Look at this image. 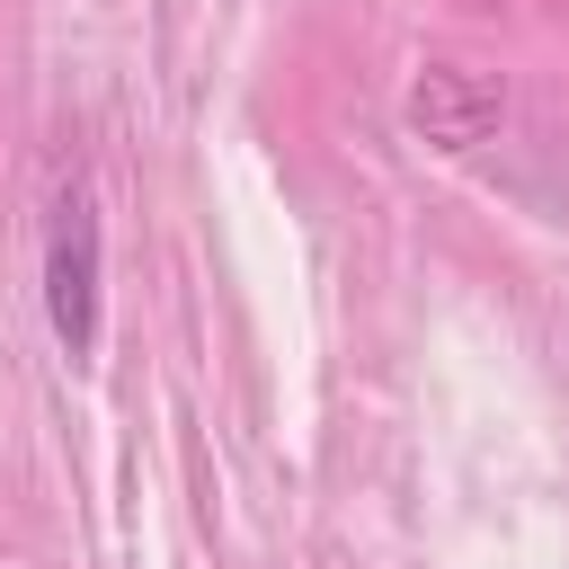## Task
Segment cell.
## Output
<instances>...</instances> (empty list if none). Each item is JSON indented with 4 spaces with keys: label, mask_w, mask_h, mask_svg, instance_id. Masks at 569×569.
<instances>
[{
    "label": "cell",
    "mask_w": 569,
    "mask_h": 569,
    "mask_svg": "<svg viewBox=\"0 0 569 569\" xmlns=\"http://www.w3.org/2000/svg\"><path fill=\"white\" fill-rule=\"evenodd\" d=\"M98 196L71 178L53 196V222H44V320L62 338V356H98Z\"/></svg>",
    "instance_id": "6da1fadb"
},
{
    "label": "cell",
    "mask_w": 569,
    "mask_h": 569,
    "mask_svg": "<svg viewBox=\"0 0 569 569\" xmlns=\"http://www.w3.org/2000/svg\"><path fill=\"white\" fill-rule=\"evenodd\" d=\"M498 116H507L498 80H489V71H462V62H427L418 89H409V124H418L436 151H471V142H489Z\"/></svg>",
    "instance_id": "7a4b0ae2"
}]
</instances>
